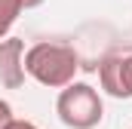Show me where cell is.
Returning a JSON list of instances; mask_svg holds the SVG:
<instances>
[{
	"mask_svg": "<svg viewBox=\"0 0 132 129\" xmlns=\"http://www.w3.org/2000/svg\"><path fill=\"white\" fill-rule=\"evenodd\" d=\"M3 129H40V126H34L31 120H15V117H12V120H9Z\"/></svg>",
	"mask_w": 132,
	"mask_h": 129,
	"instance_id": "obj_7",
	"label": "cell"
},
{
	"mask_svg": "<svg viewBox=\"0 0 132 129\" xmlns=\"http://www.w3.org/2000/svg\"><path fill=\"white\" fill-rule=\"evenodd\" d=\"M9 120H12V108H9V101H3V98H0V129L6 126Z\"/></svg>",
	"mask_w": 132,
	"mask_h": 129,
	"instance_id": "obj_6",
	"label": "cell"
},
{
	"mask_svg": "<svg viewBox=\"0 0 132 129\" xmlns=\"http://www.w3.org/2000/svg\"><path fill=\"white\" fill-rule=\"evenodd\" d=\"M22 0H0V40L9 34V28L15 25V19L22 15Z\"/></svg>",
	"mask_w": 132,
	"mask_h": 129,
	"instance_id": "obj_5",
	"label": "cell"
},
{
	"mask_svg": "<svg viewBox=\"0 0 132 129\" xmlns=\"http://www.w3.org/2000/svg\"><path fill=\"white\" fill-rule=\"evenodd\" d=\"M80 71V59L74 52V46L68 43H34L31 49H25V74L34 77L40 86L49 89H62L68 86Z\"/></svg>",
	"mask_w": 132,
	"mask_h": 129,
	"instance_id": "obj_1",
	"label": "cell"
},
{
	"mask_svg": "<svg viewBox=\"0 0 132 129\" xmlns=\"http://www.w3.org/2000/svg\"><path fill=\"white\" fill-rule=\"evenodd\" d=\"M55 114L71 129H95L101 123V117H104V101H101L95 86L71 80L68 86H62V92H59Z\"/></svg>",
	"mask_w": 132,
	"mask_h": 129,
	"instance_id": "obj_2",
	"label": "cell"
},
{
	"mask_svg": "<svg viewBox=\"0 0 132 129\" xmlns=\"http://www.w3.org/2000/svg\"><path fill=\"white\" fill-rule=\"evenodd\" d=\"M25 40L3 37L0 40V83L6 89H19L25 83Z\"/></svg>",
	"mask_w": 132,
	"mask_h": 129,
	"instance_id": "obj_4",
	"label": "cell"
},
{
	"mask_svg": "<svg viewBox=\"0 0 132 129\" xmlns=\"http://www.w3.org/2000/svg\"><path fill=\"white\" fill-rule=\"evenodd\" d=\"M101 89L114 98H132V52L129 55H108L98 64Z\"/></svg>",
	"mask_w": 132,
	"mask_h": 129,
	"instance_id": "obj_3",
	"label": "cell"
},
{
	"mask_svg": "<svg viewBox=\"0 0 132 129\" xmlns=\"http://www.w3.org/2000/svg\"><path fill=\"white\" fill-rule=\"evenodd\" d=\"M40 3H43V0H22V6H25V9H34V6H40Z\"/></svg>",
	"mask_w": 132,
	"mask_h": 129,
	"instance_id": "obj_8",
	"label": "cell"
}]
</instances>
